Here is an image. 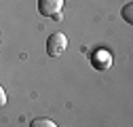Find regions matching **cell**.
Instances as JSON below:
<instances>
[{"mask_svg":"<svg viewBox=\"0 0 133 127\" xmlns=\"http://www.w3.org/2000/svg\"><path fill=\"white\" fill-rule=\"evenodd\" d=\"M65 49H68V38L61 32H53L46 40V53L51 57H59V55L65 53Z\"/></svg>","mask_w":133,"mask_h":127,"instance_id":"6da1fadb","label":"cell"},{"mask_svg":"<svg viewBox=\"0 0 133 127\" xmlns=\"http://www.w3.org/2000/svg\"><path fill=\"white\" fill-rule=\"evenodd\" d=\"M63 9V0H38V11L44 17H53L59 15V11Z\"/></svg>","mask_w":133,"mask_h":127,"instance_id":"7a4b0ae2","label":"cell"},{"mask_svg":"<svg viewBox=\"0 0 133 127\" xmlns=\"http://www.w3.org/2000/svg\"><path fill=\"white\" fill-rule=\"evenodd\" d=\"M30 127H57L51 119H34L30 123Z\"/></svg>","mask_w":133,"mask_h":127,"instance_id":"3957f363","label":"cell"},{"mask_svg":"<svg viewBox=\"0 0 133 127\" xmlns=\"http://www.w3.org/2000/svg\"><path fill=\"white\" fill-rule=\"evenodd\" d=\"M123 17H125V21L133 23V4H131V2L125 4V9H123Z\"/></svg>","mask_w":133,"mask_h":127,"instance_id":"277c9868","label":"cell"},{"mask_svg":"<svg viewBox=\"0 0 133 127\" xmlns=\"http://www.w3.org/2000/svg\"><path fill=\"white\" fill-rule=\"evenodd\" d=\"M4 104H6V93H4V89H2V87H0V108H2Z\"/></svg>","mask_w":133,"mask_h":127,"instance_id":"5b68a950","label":"cell"}]
</instances>
